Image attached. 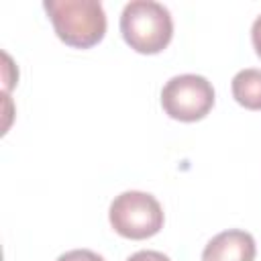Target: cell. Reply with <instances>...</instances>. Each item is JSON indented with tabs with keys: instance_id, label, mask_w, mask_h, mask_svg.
I'll return each instance as SVG.
<instances>
[{
	"instance_id": "1",
	"label": "cell",
	"mask_w": 261,
	"mask_h": 261,
	"mask_svg": "<svg viewBox=\"0 0 261 261\" xmlns=\"http://www.w3.org/2000/svg\"><path fill=\"white\" fill-rule=\"evenodd\" d=\"M57 37L75 49H88L106 33V12L98 0H45Z\"/></svg>"
},
{
	"instance_id": "2",
	"label": "cell",
	"mask_w": 261,
	"mask_h": 261,
	"mask_svg": "<svg viewBox=\"0 0 261 261\" xmlns=\"http://www.w3.org/2000/svg\"><path fill=\"white\" fill-rule=\"evenodd\" d=\"M120 33L130 49L153 55L169 45L173 20L163 4L155 0H133L122 8Z\"/></svg>"
},
{
	"instance_id": "3",
	"label": "cell",
	"mask_w": 261,
	"mask_h": 261,
	"mask_svg": "<svg viewBox=\"0 0 261 261\" xmlns=\"http://www.w3.org/2000/svg\"><path fill=\"white\" fill-rule=\"evenodd\" d=\"M112 228L133 241H143L157 234L163 228V208L155 196L139 190L118 194L108 210Z\"/></svg>"
},
{
	"instance_id": "4",
	"label": "cell",
	"mask_w": 261,
	"mask_h": 261,
	"mask_svg": "<svg viewBox=\"0 0 261 261\" xmlns=\"http://www.w3.org/2000/svg\"><path fill=\"white\" fill-rule=\"evenodd\" d=\"M161 106L165 114L175 120L196 122L212 110L214 88L198 73L173 75L161 90Z\"/></svg>"
},
{
	"instance_id": "5",
	"label": "cell",
	"mask_w": 261,
	"mask_h": 261,
	"mask_svg": "<svg viewBox=\"0 0 261 261\" xmlns=\"http://www.w3.org/2000/svg\"><path fill=\"white\" fill-rule=\"evenodd\" d=\"M255 239L241 228L222 230L208 241L202 251V261H253Z\"/></svg>"
},
{
	"instance_id": "6",
	"label": "cell",
	"mask_w": 261,
	"mask_h": 261,
	"mask_svg": "<svg viewBox=\"0 0 261 261\" xmlns=\"http://www.w3.org/2000/svg\"><path fill=\"white\" fill-rule=\"evenodd\" d=\"M230 90H232V98L241 106L249 110H261V69L255 67L241 69L239 73H234Z\"/></svg>"
},
{
	"instance_id": "7",
	"label": "cell",
	"mask_w": 261,
	"mask_h": 261,
	"mask_svg": "<svg viewBox=\"0 0 261 261\" xmlns=\"http://www.w3.org/2000/svg\"><path fill=\"white\" fill-rule=\"evenodd\" d=\"M57 261H104V259L90 249H73V251L59 255Z\"/></svg>"
},
{
	"instance_id": "8",
	"label": "cell",
	"mask_w": 261,
	"mask_h": 261,
	"mask_svg": "<svg viewBox=\"0 0 261 261\" xmlns=\"http://www.w3.org/2000/svg\"><path fill=\"white\" fill-rule=\"evenodd\" d=\"M126 261H171V259H169L167 255L159 253V251L147 249V251H137V253H133Z\"/></svg>"
},
{
	"instance_id": "9",
	"label": "cell",
	"mask_w": 261,
	"mask_h": 261,
	"mask_svg": "<svg viewBox=\"0 0 261 261\" xmlns=\"http://www.w3.org/2000/svg\"><path fill=\"white\" fill-rule=\"evenodd\" d=\"M251 41H253L255 53L261 57V14L253 20V27H251Z\"/></svg>"
}]
</instances>
